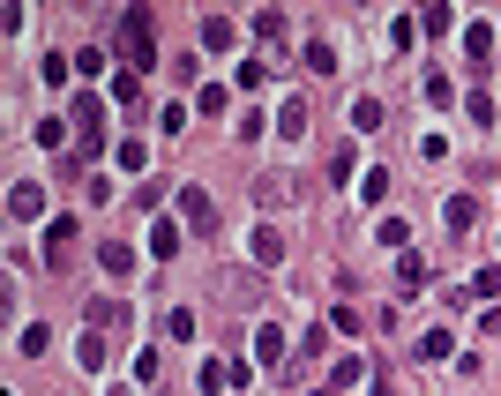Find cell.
Wrapping results in <instances>:
<instances>
[{"label": "cell", "mask_w": 501, "mask_h": 396, "mask_svg": "<svg viewBox=\"0 0 501 396\" xmlns=\"http://www.w3.org/2000/svg\"><path fill=\"white\" fill-rule=\"evenodd\" d=\"M217 291H225V307H255L262 299V284L247 277V269H217Z\"/></svg>", "instance_id": "9c48e42d"}, {"label": "cell", "mask_w": 501, "mask_h": 396, "mask_svg": "<svg viewBox=\"0 0 501 396\" xmlns=\"http://www.w3.org/2000/svg\"><path fill=\"white\" fill-rule=\"evenodd\" d=\"M150 255H157V262H173V255H180V224H173V217H157V224H150Z\"/></svg>", "instance_id": "ac0fdd59"}, {"label": "cell", "mask_w": 501, "mask_h": 396, "mask_svg": "<svg viewBox=\"0 0 501 396\" xmlns=\"http://www.w3.org/2000/svg\"><path fill=\"white\" fill-rule=\"evenodd\" d=\"M68 120H75V142H82L75 157H98V150H106V97H98V90H82L75 105H68Z\"/></svg>", "instance_id": "7a4b0ae2"}, {"label": "cell", "mask_w": 501, "mask_h": 396, "mask_svg": "<svg viewBox=\"0 0 501 396\" xmlns=\"http://www.w3.org/2000/svg\"><path fill=\"white\" fill-rule=\"evenodd\" d=\"M90 322L106 329V337H120V329H128V299H90Z\"/></svg>", "instance_id": "9a60e30c"}, {"label": "cell", "mask_w": 501, "mask_h": 396, "mask_svg": "<svg viewBox=\"0 0 501 396\" xmlns=\"http://www.w3.org/2000/svg\"><path fill=\"white\" fill-rule=\"evenodd\" d=\"M471 224H479V202H471V195H442V232H449V240H464Z\"/></svg>", "instance_id": "52a82bcc"}, {"label": "cell", "mask_w": 501, "mask_h": 396, "mask_svg": "<svg viewBox=\"0 0 501 396\" xmlns=\"http://www.w3.org/2000/svg\"><path fill=\"white\" fill-rule=\"evenodd\" d=\"M165 187H173V180H157V173H150V180L135 187V202H142V210H157V202H165Z\"/></svg>", "instance_id": "f546056e"}, {"label": "cell", "mask_w": 501, "mask_h": 396, "mask_svg": "<svg viewBox=\"0 0 501 396\" xmlns=\"http://www.w3.org/2000/svg\"><path fill=\"white\" fill-rule=\"evenodd\" d=\"M68 128H75L68 113H46V120H38V142H46V150H68Z\"/></svg>", "instance_id": "d6986e66"}, {"label": "cell", "mask_w": 501, "mask_h": 396, "mask_svg": "<svg viewBox=\"0 0 501 396\" xmlns=\"http://www.w3.org/2000/svg\"><path fill=\"white\" fill-rule=\"evenodd\" d=\"M233 38H240L233 15H210V23H202V46H210V53H233Z\"/></svg>", "instance_id": "e0dca14e"}, {"label": "cell", "mask_w": 501, "mask_h": 396, "mask_svg": "<svg viewBox=\"0 0 501 396\" xmlns=\"http://www.w3.org/2000/svg\"><path fill=\"white\" fill-rule=\"evenodd\" d=\"M255 262H262V269L284 262V232H277V224H255Z\"/></svg>", "instance_id": "2e32d148"}, {"label": "cell", "mask_w": 501, "mask_h": 396, "mask_svg": "<svg viewBox=\"0 0 501 396\" xmlns=\"http://www.w3.org/2000/svg\"><path fill=\"white\" fill-rule=\"evenodd\" d=\"M307 120H315V113H307V97H284V105H277V135H284V142H300V135H307Z\"/></svg>", "instance_id": "4fadbf2b"}, {"label": "cell", "mask_w": 501, "mask_h": 396, "mask_svg": "<svg viewBox=\"0 0 501 396\" xmlns=\"http://www.w3.org/2000/svg\"><path fill=\"white\" fill-rule=\"evenodd\" d=\"M106 359H113L106 329H82V337H75V367H82V374H106Z\"/></svg>", "instance_id": "ba28073f"}, {"label": "cell", "mask_w": 501, "mask_h": 396, "mask_svg": "<svg viewBox=\"0 0 501 396\" xmlns=\"http://www.w3.org/2000/svg\"><path fill=\"white\" fill-rule=\"evenodd\" d=\"M225 105H233V90H225V82H202V90H195V113H202V120H217Z\"/></svg>", "instance_id": "ffe728a7"}, {"label": "cell", "mask_w": 501, "mask_h": 396, "mask_svg": "<svg viewBox=\"0 0 501 396\" xmlns=\"http://www.w3.org/2000/svg\"><path fill=\"white\" fill-rule=\"evenodd\" d=\"M113 97H120V105H135V97H142V75L120 68V75H113Z\"/></svg>", "instance_id": "83f0119b"}, {"label": "cell", "mask_w": 501, "mask_h": 396, "mask_svg": "<svg viewBox=\"0 0 501 396\" xmlns=\"http://www.w3.org/2000/svg\"><path fill=\"white\" fill-rule=\"evenodd\" d=\"M307 68H315V75H337V46H329V38H315V46H307Z\"/></svg>", "instance_id": "d4e9b609"}, {"label": "cell", "mask_w": 501, "mask_h": 396, "mask_svg": "<svg viewBox=\"0 0 501 396\" xmlns=\"http://www.w3.org/2000/svg\"><path fill=\"white\" fill-rule=\"evenodd\" d=\"M420 359H449V329H427V337H420Z\"/></svg>", "instance_id": "4dcf8cb0"}, {"label": "cell", "mask_w": 501, "mask_h": 396, "mask_svg": "<svg viewBox=\"0 0 501 396\" xmlns=\"http://www.w3.org/2000/svg\"><path fill=\"white\" fill-rule=\"evenodd\" d=\"M120 68H150V60H157V23H150V8H128V15H120Z\"/></svg>", "instance_id": "6da1fadb"}, {"label": "cell", "mask_w": 501, "mask_h": 396, "mask_svg": "<svg viewBox=\"0 0 501 396\" xmlns=\"http://www.w3.org/2000/svg\"><path fill=\"white\" fill-rule=\"evenodd\" d=\"M98 262H106V277H135V247L128 240H106V247H98Z\"/></svg>", "instance_id": "5bb4252c"}, {"label": "cell", "mask_w": 501, "mask_h": 396, "mask_svg": "<svg viewBox=\"0 0 501 396\" xmlns=\"http://www.w3.org/2000/svg\"><path fill=\"white\" fill-rule=\"evenodd\" d=\"M8 210L23 217V224H30V217H46V187H38V180H15V187H8Z\"/></svg>", "instance_id": "30bf717a"}, {"label": "cell", "mask_w": 501, "mask_h": 396, "mask_svg": "<svg viewBox=\"0 0 501 396\" xmlns=\"http://www.w3.org/2000/svg\"><path fill=\"white\" fill-rule=\"evenodd\" d=\"M284 351H292V344H284V329H277V322H262V329H255V367H269V374H284V367H292Z\"/></svg>", "instance_id": "8992f818"}, {"label": "cell", "mask_w": 501, "mask_h": 396, "mask_svg": "<svg viewBox=\"0 0 501 396\" xmlns=\"http://www.w3.org/2000/svg\"><path fill=\"white\" fill-rule=\"evenodd\" d=\"M382 120H389V113H382V97H360V105H352V128H360V135H374Z\"/></svg>", "instance_id": "44dd1931"}, {"label": "cell", "mask_w": 501, "mask_h": 396, "mask_svg": "<svg viewBox=\"0 0 501 396\" xmlns=\"http://www.w3.org/2000/svg\"><path fill=\"white\" fill-rule=\"evenodd\" d=\"M494 291H501V269H479V277H471V299H494Z\"/></svg>", "instance_id": "836d02e7"}, {"label": "cell", "mask_w": 501, "mask_h": 396, "mask_svg": "<svg viewBox=\"0 0 501 396\" xmlns=\"http://www.w3.org/2000/svg\"><path fill=\"white\" fill-rule=\"evenodd\" d=\"M75 240H82V224H75V217H53V224H46V262L68 269V262H75Z\"/></svg>", "instance_id": "3957f363"}, {"label": "cell", "mask_w": 501, "mask_h": 396, "mask_svg": "<svg viewBox=\"0 0 501 396\" xmlns=\"http://www.w3.org/2000/svg\"><path fill=\"white\" fill-rule=\"evenodd\" d=\"M479 329H487V337H501V307H487V315H479Z\"/></svg>", "instance_id": "e575fe53"}, {"label": "cell", "mask_w": 501, "mask_h": 396, "mask_svg": "<svg viewBox=\"0 0 501 396\" xmlns=\"http://www.w3.org/2000/svg\"><path fill=\"white\" fill-rule=\"evenodd\" d=\"M53 344V329L46 322H30V329H15V351H23V359H30V351H46Z\"/></svg>", "instance_id": "484cf974"}, {"label": "cell", "mask_w": 501, "mask_h": 396, "mask_svg": "<svg viewBox=\"0 0 501 396\" xmlns=\"http://www.w3.org/2000/svg\"><path fill=\"white\" fill-rule=\"evenodd\" d=\"M464 53H471V75H487L494 68V23H471L464 30Z\"/></svg>", "instance_id": "8fae6325"}, {"label": "cell", "mask_w": 501, "mask_h": 396, "mask_svg": "<svg viewBox=\"0 0 501 396\" xmlns=\"http://www.w3.org/2000/svg\"><path fill=\"white\" fill-rule=\"evenodd\" d=\"M396 284H404V291H420V284H427V262L412 255V247H404V255H396Z\"/></svg>", "instance_id": "7402d4cb"}, {"label": "cell", "mask_w": 501, "mask_h": 396, "mask_svg": "<svg viewBox=\"0 0 501 396\" xmlns=\"http://www.w3.org/2000/svg\"><path fill=\"white\" fill-rule=\"evenodd\" d=\"M374 240H382V247H396V255H404V247H412V224H404V217H382V224H374Z\"/></svg>", "instance_id": "603a6c76"}, {"label": "cell", "mask_w": 501, "mask_h": 396, "mask_svg": "<svg viewBox=\"0 0 501 396\" xmlns=\"http://www.w3.org/2000/svg\"><path fill=\"white\" fill-rule=\"evenodd\" d=\"M292 195H300V180H292V173H262V180H255V210H262V217L284 210Z\"/></svg>", "instance_id": "277c9868"}, {"label": "cell", "mask_w": 501, "mask_h": 396, "mask_svg": "<svg viewBox=\"0 0 501 396\" xmlns=\"http://www.w3.org/2000/svg\"><path fill=\"white\" fill-rule=\"evenodd\" d=\"M180 217H187V232H217V202L202 187H180Z\"/></svg>", "instance_id": "5b68a950"}, {"label": "cell", "mask_w": 501, "mask_h": 396, "mask_svg": "<svg viewBox=\"0 0 501 396\" xmlns=\"http://www.w3.org/2000/svg\"><path fill=\"white\" fill-rule=\"evenodd\" d=\"M449 23H456L449 8H427V15H420V30H427V38H449Z\"/></svg>", "instance_id": "d6a6232c"}, {"label": "cell", "mask_w": 501, "mask_h": 396, "mask_svg": "<svg viewBox=\"0 0 501 396\" xmlns=\"http://www.w3.org/2000/svg\"><path fill=\"white\" fill-rule=\"evenodd\" d=\"M165 337H180V344L195 337V307H173V315H165Z\"/></svg>", "instance_id": "4316f807"}, {"label": "cell", "mask_w": 501, "mask_h": 396, "mask_svg": "<svg viewBox=\"0 0 501 396\" xmlns=\"http://www.w3.org/2000/svg\"><path fill=\"white\" fill-rule=\"evenodd\" d=\"M277 68H284V53H255V60H240V90H262Z\"/></svg>", "instance_id": "7c38bea8"}, {"label": "cell", "mask_w": 501, "mask_h": 396, "mask_svg": "<svg viewBox=\"0 0 501 396\" xmlns=\"http://www.w3.org/2000/svg\"><path fill=\"white\" fill-rule=\"evenodd\" d=\"M315 396H337V389H315Z\"/></svg>", "instance_id": "d590c367"}, {"label": "cell", "mask_w": 501, "mask_h": 396, "mask_svg": "<svg viewBox=\"0 0 501 396\" xmlns=\"http://www.w3.org/2000/svg\"><path fill=\"white\" fill-rule=\"evenodd\" d=\"M255 38H262V53H277V38H284V15H277V8H262V15H255Z\"/></svg>", "instance_id": "cb8c5ba5"}, {"label": "cell", "mask_w": 501, "mask_h": 396, "mask_svg": "<svg viewBox=\"0 0 501 396\" xmlns=\"http://www.w3.org/2000/svg\"><path fill=\"white\" fill-rule=\"evenodd\" d=\"M225 382H233V367H217V359H202V396H217Z\"/></svg>", "instance_id": "1f68e13d"}, {"label": "cell", "mask_w": 501, "mask_h": 396, "mask_svg": "<svg viewBox=\"0 0 501 396\" xmlns=\"http://www.w3.org/2000/svg\"><path fill=\"white\" fill-rule=\"evenodd\" d=\"M120 164H128V173H142V164H150V142L128 135V142H120Z\"/></svg>", "instance_id": "f1b7e54d"}]
</instances>
